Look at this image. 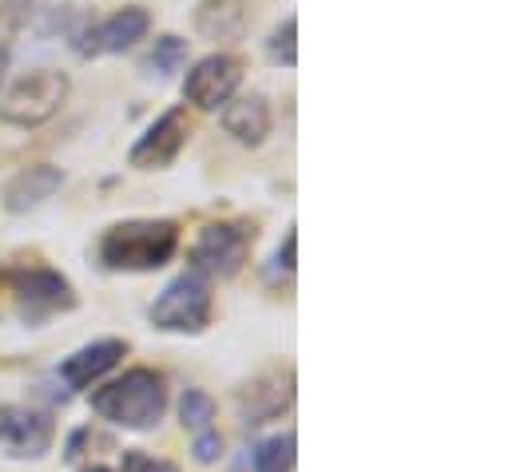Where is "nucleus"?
<instances>
[{
	"mask_svg": "<svg viewBox=\"0 0 512 472\" xmlns=\"http://www.w3.org/2000/svg\"><path fill=\"white\" fill-rule=\"evenodd\" d=\"M175 250H179V227L171 219H128L104 231L96 258L104 270L116 274H147L167 266Z\"/></svg>",
	"mask_w": 512,
	"mask_h": 472,
	"instance_id": "f257e3e1",
	"label": "nucleus"
},
{
	"mask_svg": "<svg viewBox=\"0 0 512 472\" xmlns=\"http://www.w3.org/2000/svg\"><path fill=\"white\" fill-rule=\"evenodd\" d=\"M92 409L104 421L131 429V433L155 429L163 421V413H167V381L155 369H128L120 381L96 389Z\"/></svg>",
	"mask_w": 512,
	"mask_h": 472,
	"instance_id": "f03ea898",
	"label": "nucleus"
},
{
	"mask_svg": "<svg viewBox=\"0 0 512 472\" xmlns=\"http://www.w3.org/2000/svg\"><path fill=\"white\" fill-rule=\"evenodd\" d=\"M72 92L68 72L60 68H32L0 96V123L8 127H40L64 108Z\"/></svg>",
	"mask_w": 512,
	"mask_h": 472,
	"instance_id": "7ed1b4c3",
	"label": "nucleus"
},
{
	"mask_svg": "<svg viewBox=\"0 0 512 472\" xmlns=\"http://www.w3.org/2000/svg\"><path fill=\"white\" fill-rule=\"evenodd\" d=\"M211 322V278L199 270H183L167 282V290L151 306V326L167 334H203Z\"/></svg>",
	"mask_w": 512,
	"mask_h": 472,
	"instance_id": "20e7f679",
	"label": "nucleus"
},
{
	"mask_svg": "<svg viewBox=\"0 0 512 472\" xmlns=\"http://www.w3.org/2000/svg\"><path fill=\"white\" fill-rule=\"evenodd\" d=\"M8 290L28 322H44L52 314L76 310V290L60 270L48 266H28V270H8Z\"/></svg>",
	"mask_w": 512,
	"mask_h": 472,
	"instance_id": "39448f33",
	"label": "nucleus"
},
{
	"mask_svg": "<svg viewBox=\"0 0 512 472\" xmlns=\"http://www.w3.org/2000/svg\"><path fill=\"white\" fill-rule=\"evenodd\" d=\"M251 242H255V227L247 223H211L199 231L191 246V270L207 278H235L247 262Z\"/></svg>",
	"mask_w": 512,
	"mask_h": 472,
	"instance_id": "423d86ee",
	"label": "nucleus"
},
{
	"mask_svg": "<svg viewBox=\"0 0 512 472\" xmlns=\"http://www.w3.org/2000/svg\"><path fill=\"white\" fill-rule=\"evenodd\" d=\"M239 84H243V64L235 56H227V52H215V56H203L187 72L183 100L203 108V112H219V108H227L235 100Z\"/></svg>",
	"mask_w": 512,
	"mask_h": 472,
	"instance_id": "0eeeda50",
	"label": "nucleus"
},
{
	"mask_svg": "<svg viewBox=\"0 0 512 472\" xmlns=\"http://www.w3.org/2000/svg\"><path fill=\"white\" fill-rule=\"evenodd\" d=\"M147 32H151V16H147V8L128 4V8L112 12L108 20L80 28V32L72 36V48H76L84 60H88V56H116V52H128L131 44L143 40Z\"/></svg>",
	"mask_w": 512,
	"mask_h": 472,
	"instance_id": "6e6552de",
	"label": "nucleus"
},
{
	"mask_svg": "<svg viewBox=\"0 0 512 472\" xmlns=\"http://www.w3.org/2000/svg\"><path fill=\"white\" fill-rule=\"evenodd\" d=\"M191 123H187V108H167L163 116L155 119L128 151V163L135 171H167L179 151L187 147Z\"/></svg>",
	"mask_w": 512,
	"mask_h": 472,
	"instance_id": "1a4fd4ad",
	"label": "nucleus"
},
{
	"mask_svg": "<svg viewBox=\"0 0 512 472\" xmlns=\"http://www.w3.org/2000/svg\"><path fill=\"white\" fill-rule=\"evenodd\" d=\"M294 405V369L290 365H274L266 373H258L255 381H247L235 393V409L243 417V425H266L274 417H282Z\"/></svg>",
	"mask_w": 512,
	"mask_h": 472,
	"instance_id": "9d476101",
	"label": "nucleus"
},
{
	"mask_svg": "<svg viewBox=\"0 0 512 472\" xmlns=\"http://www.w3.org/2000/svg\"><path fill=\"white\" fill-rule=\"evenodd\" d=\"M56 437L52 413L28 405H0V445L12 457H44Z\"/></svg>",
	"mask_w": 512,
	"mask_h": 472,
	"instance_id": "9b49d317",
	"label": "nucleus"
},
{
	"mask_svg": "<svg viewBox=\"0 0 512 472\" xmlns=\"http://www.w3.org/2000/svg\"><path fill=\"white\" fill-rule=\"evenodd\" d=\"M64 187V171L56 163H32L24 171H16L4 187V211L8 215H28L40 203H48L56 191Z\"/></svg>",
	"mask_w": 512,
	"mask_h": 472,
	"instance_id": "f8f14e48",
	"label": "nucleus"
},
{
	"mask_svg": "<svg viewBox=\"0 0 512 472\" xmlns=\"http://www.w3.org/2000/svg\"><path fill=\"white\" fill-rule=\"evenodd\" d=\"M124 354H128V342H120V338L92 342V346H84V350H76L72 357L60 361V377H64L68 389H88V385L100 381L108 369H116Z\"/></svg>",
	"mask_w": 512,
	"mask_h": 472,
	"instance_id": "ddd939ff",
	"label": "nucleus"
},
{
	"mask_svg": "<svg viewBox=\"0 0 512 472\" xmlns=\"http://www.w3.org/2000/svg\"><path fill=\"white\" fill-rule=\"evenodd\" d=\"M195 32L207 36V40H243L251 32L247 0H199Z\"/></svg>",
	"mask_w": 512,
	"mask_h": 472,
	"instance_id": "4468645a",
	"label": "nucleus"
},
{
	"mask_svg": "<svg viewBox=\"0 0 512 472\" xmlns=\"http://www.w3.org/2000/svg\"><path fill=\"white\" fill-rule=\"evenodd\" d=\"M270 104H266V96H239V100H231L227 108H223V131L231 135V139H239V143H247V147H258L266 135H270Z\"/></svg>",
	"mask_w": 512,
	"mask_h": 472,
	"instance_id": "2eb2a0df",
	"label": "nucleus"
},
{
	"mask_svg": "<svg viewBox=\"0 0 512 472\" xmlns=\"http://www.w3.org/2000/svg\"><path fill=\"white\" fill-rule=\"evenodd\" d=\"M183 64H187V40H183V36H159L155 48L139 60V72H143L147 80H167V76H175Z\"/></svg>",
	"mask_w": 512,
	"mask_h": 472,
	"instance_id": "dca6fc26",
	"label": "nucleus"
},
{
	"mask_svg": "<svg viewBox=\"0 0 512 472\" xmlns=\"http://www.w3.org/2000/svg\"><path fill=\"white\" fill-rule=\"evenodd\" d=\"M251 469L255 472H294V433H278V437L258 441L255 457H251Z\"/></svg>",
	"mask_w": 512,
	"mask_h": 472,
	"instance_id": "f3484780",
	"label": "nucleus"
},
{
	"mask_svg": "<svg viewBox=\"0 0 512 472\" xmlns=\"http://www.w3.org/2000/svg\"><path fill=\"white\" fill-rule=\"evenodd\" d=\"M298 20L294 16H286L274 32H270V40H266V56L274 60V64H282V68H294L298 64Z\"/></svg>",
	"mask_w": 512,
	"mask_h": 472,
	"instance_id": "a211bd4d",
	"label": "nucleus"
},
{
	"mask_svg": "<svg viewBox=\"0 0 512 472\" xmlns=\"http://www.w3.org/2000/svg\"><path fill=\"white\" fill-rule=\"evenodd\" d=\"M179 417L191 433H207L211 421H215V401L203 393V389H187L183 401H179Z\"/></svg>",
	"mask_w": 512,
	"mask_h": 472,
	"instance_id": "6ab92c4d",
	"label": "nucleus"
},
{
	"mask_svg": "<svg viewBox=\"0 0 512 472\" xmlns=\"http://www.w3.org/2000/svg\"><path fill=\"white\" fill-rule=\"evenodd\" d=\"M124 472H179L171 461H163V457H147L143 449H128L124 453Z\"/></svg>",
	"mask_w": 512,
	"mask_h": 472,
	"instance_id": "aec40b11",
	"label": "nucleus"
},
{
	"mask_svg": "<svg viewBox=\"0 0 512 472\" xmlns=\"http://www.w3.org/2000/svg\"><path fill=\"white\" fill-rule=\"evenodd\" d=\"M28 12H32V0H0V24H4V32H20L28 24Z\"/></svg>",
	"mask_w": 512,
	"mask_h": 472,
	"instance_id": "412c9836",
	"label": "nucleus"
},
{
	"mask_svg": "<svg viewBox=\"0 0 512 472\" xmlns=\"http://www.w3.org/2000/svg\"><path fill=\"white\" fill-rule=\"evenodd\" d=\"M219 453H223V437H219L215 429H207V433H195V461L211 465V461H219Z\"/></svg>",
	"mask_w": 512,
	"mask_h": 472,
	"instance_id": "4be33fe9",
	"label": "nucleus"
},
{
	"mask_svg": "<svg viewBox=\"0 0 512 472\" xmlns=\"http://www.w3.org/2000/svg\"><path fill=\"white\" fill-rule=\"evenodd\" d=\"M294 246H298V235H294V227L286 231V238H282V246H278V266L290 274L294 270Z\"/></svg>",
	"mask_w": 512,
	"mask_h": 472,
	"instance_id": "5701e85b",
	"label": "nucleus"
},
{
	"mask_svg": "<svg viewBox=\"0 0 512 472\" xmlns=\"http://www.w3.org/2000/svg\"><path fill=\"white\" fill-rule=\"evenodd\" d=\"M4 72H8V44L0 40V84H4Z\"/></svg>",
	"mask_w": 512,
	"mask_h": 472,
	"instance_id": "b1692460",
	"label": "nucleus"
},
{
	"mask_svg": "<svg viewBox=\"0 0 512 472\" xmlns=\"http://www.w3.org/2000/svg\"><path fill=\"white\" fill-rule=\"evenodd\" d=\"M88 472H108V469H88Z\"/></svg>",
	"mask_w": 512,
	"mask_h": 472,
	"instance_id": "393cba45",
	"label": "nucleus"
}]
</instances>
